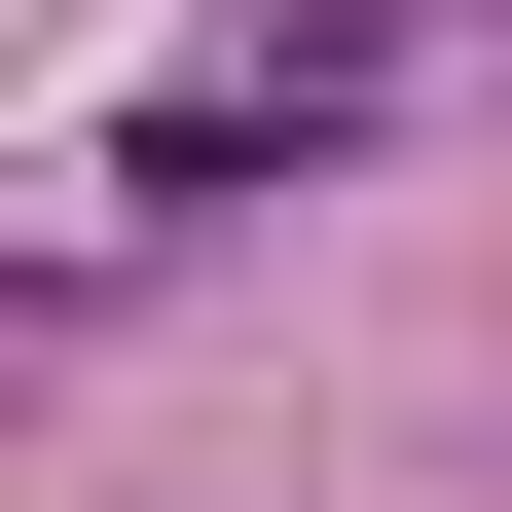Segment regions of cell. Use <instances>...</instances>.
<instances>
[{
	"instance_id": "6da1fadb",
	"label": "cell",
	"mask_w": 512,
	"mask_h": 512,
	"mask_svg": "<svg viewBox=\"0 0 512 512\" xmlns=\"http://www.w3.org/2000/svg\"><path fill=\"white\" fill-rule=\"evenodd\" d=\"M403 37H439V0H183V74L110 110V183H183V220H220V183H330Z\"/></svg>"
}]
</instances>
